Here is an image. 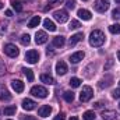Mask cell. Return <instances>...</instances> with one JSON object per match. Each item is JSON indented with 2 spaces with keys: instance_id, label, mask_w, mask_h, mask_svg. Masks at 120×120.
I'll use <instances>...</instances> for the list:
<instances>
[{
  "instance_id": "6da1fadb",
  "label": "cell",
  "mask_w": 120,
  "mask_h": 120,
  "mask_svg": "<svg viewBox=\"0 0 120 120\" xmlns=\"http://www.w3.org/2000/svg\"><path fill=\"white\" fill-rule=\"evenodd\" d=\"M105 43V34L99 30H95L90 35V45L94 48H99Z\"/></svg>"
},
{
  "instance_id": "7a4b0ae2",
  "label": "cell",
  "mask_w": 120,
  "mask_h": 120,
  "mask_svg": "<svg viewBox=\"0 0 120 120\" xmlns=\"http://www.w3.org/2000/svg\"><path fill=\"white\" fill-rule=\"evenodd\" d=\"M3 50H4V53H6L8 57H17L18 53H20L18 48H17L15 45H13V43H7V45H4Z\"/></svg>"
},
{
  "instance_id": "3957f363",
  "label": "cell",
  "mask_w": 120,
  "mask_h": 120,
  "mask_svg": "<svg viewBox=\"0 0 120 120\" xmlns=\"http://www.w3.org/2000/svg\"><path fill=\"white\" fill-rule=\"evenodd\" d=\"M94 96V91H92V88L91 87H82V91L80 92V101L81 102H88L91 98Z\"/></svg>"
},
{
  "instance_id": "277c9868",
  "label": "cell",
  "mask_w": 120,
  "mask_h": 120,
  "mask_svg": "<svg viewBox=\"0 0 120 120\" xmlns=\"http://www.w3.org/2000/svg\"><path fill=\"white\" fill-rule=\"evenodd\" d=\"M31 94L36 98H46L48 96V90L45 87H41V85H35L31 88Z\"/></svg>"
},
{
  "instance_id": "5b68a950",
  "label": "cell",
  "mask_w": 120,
  "mask_h": 120,
  "mask_svg": "<svg viewBox=\"0 0 120 120\" xmlns=\"http://www.w3.org/2000/svg\"><path fill=\"white\" fill-rule=\"evenodd\" d=\"M53 17H55V20H56L57 22H60V24L68 21V13H67L66 10H56V11L53 13Z\"/></svg>"
},
{
  "instance_id": "8992f818",
  "label": "cell",
  "mask_w": 120,
  "mask_h": 120,
  "mask_svg": "<svg viewBox=\"0 0 120 120\" xmlns=\"http://www.w3.org/2000/svg\"><path fill=\"white\" fill-rule=\"evenodd\" d=\"M109 0H96L95 4H94V8L98 11V13H105L108 8H109Z\"/></svg>"
},
{
  "instance_id": "52a82bcc",
  "label": "cell",
  "mask_w": 120,
  "mask_h": 120,
  "mask_svg": "<svg viewBox=\"0 0 120 120\" xmlns=\"http://www.w3.org/2000/svg\"><path fill=\"white\" fill-rule=\"evenodd\" d=\"M25 60L31 63V64H35L38 60H39V53L36 52V50H28L27 53H25Z\"/></svg>"
},
{
  "instance_id": "ba28073f",
  "label": "cell",
  "mask_w": 120,
  "mask_h": 120,
  "mask_svg": "<svg viewBox=\"0 0 120 120\" xmlns=\"http://www.w3.org/2000/svg\"><path fill=\"white\" fill-rule=\"evenodd\" d=\"M46 41H48L46 32H45V31H38L36 35H35V42H36V45H43V43H46Z\"/></svg>"
},
{
  "instance_id": "9c48e42d",
  "label": "cell",
  "mask_w": 120,
  "mask_h": 120,
  "mask_svg": "<svg viewBox=\"0 0 120 120\" xmlns=\"http://www.w3.org/2000/svg\"><path fill=\"white\" fill-rule=\"evenodd\" d=\"M101 116H102L103 120H117L119 119V115L115 110H103Z\"/></svg>"
},
{
  "instance_id": "30bf717a",
  "label": "cell",
  "mask_w": 120,
  "mask_h": 120,
  "mask_svg": "<svg viewBox=\"0 0 120 120\" xmlns=\"http://www.w3.org/2000/svg\"><path fill=\"white\" fill-rule=\"evenodd\" d=\"M77 15H78L81 20H84V21H90L91 17H92L91 11L85 10V8H80V10H78V13H77Z\"/></svg>"
},
{
  "instance_id": "8fae6325",
  "label": "cell",
  "mask_w": 120,
  "mask_h": 120,
  "mask_svg": "<svg viewBox=\"0 0 120 120\" xmlns=\"http://www.w3.org/2000/svg\"><path fill=\"white\" fill-rule=\"evenodd\" d=\"M56 73L59 75H64L67 73V64L64 61H57L56 63Z\"/></svg>"
},
{
  "instance_id": "7c38bea8",
  "label": "cell",
  "mask_w": 120,
  "mask_h": 120,
  "mask_svg": "<svg viewBox=\"0 0 120 120\" xmlns=\"http://www.w3.org/2000/svg\"><path fill=\"white\" fill-rule=\"evenodd\" d=\"M82 38H84V34H82V32H77V34H74V35L70 38L68 45H70V46H74V45H75V43H78Z\"/></svg>"
},
{
  "instance_id": "4fadbf2b",
  "label": "cell",
  "mask_w": 120,
  "mask_h": 120,
  "mask_svg": "<svg viewBox=\"0 0 120 120\" xmlns=\"http://www.w3.org/2000/svg\"><path fill=\"white\" fill-rule=\"evenodd\" d=\"M50 112H52V108H50L49 105H43L42 108H39L38 115H39L41 117H48V116L50 115Z\"/></svg>"
},
{
  "instance_id": "5bb4252c",
  "label": "cell",
  "mask_w": 120,
  "mask_h": 120,
  "mask_svg": "<svg viewBox=\"0 0 120 120\" xmlns=\"http://www.w3.org/2000/svg\"><path fill=\"white\" fill-rule=\"evenodd\" d=\"M11 87H13V90L15 91V92H22L24 91V82L22 81H20V80H13L11 81Z\"/></svg>"
},
{
  "instance_id": "9a60e30c",
  "label": "cell",
  "mask_w": 120,
  "mask_h": 120,
  "mask_svg": "<svg viewBox=\"0 0 120 120\" xmlns=\"http://www.w3.org/2000/svg\"><path fill=\"white\" fill-rule=\"evenodd\" d=\"M35 106H36V102L35 101H32V99H24L22 101V108L25 109V110H32V109H35Z\"/></svg>"
},
{
  "instance_id": "2e32d148",
  "label": "cell",
  "mask_w": 120,
  "mask_h": 120,
  "mask_svg": "<svg viewBox=\"0 0 120 120\" xmlns=\"http://www.w3.org/2000/svg\"><path fill=\"white\" fill-rule=\"evenodd\" d=\"M84 56H85V53H84V52H75L74 55H71L70 61H71V63H74V64H77V63H80L81 60L84 59Z\"/></svg>"
},
{
  "instance_id": "e0dca14e",
  "label": "cell",
  "mask_w": 120,
  "mask_h": 120,
  "mask_svg": "<svg viewBox=\"0 0 120 120\" xmlns=\"http://www.w3.org/2000/svg\"><path fill=\"white\" fill-rule=\"evenodd\" d=\"M112 80H113V78H112V75H106L105 78H102V80L99 81V84H98V85H99V88H108V87L112 84Z\"/></svg>"
},
{
  "instance_id": "ac0fdd59",
  "label": "cell",
  "mask_w": 120,
  "mask_h": 120,
  "mask_svg": "<svg viewBox=\"0 0 120 120\" xmlns=\"http://www.w3.org/2000/svg\"><path fill=\"white\" fill-rule=\"evenodd\" d=\"M43 27H45L48 31H50V32H55V31H56V25H55V22H53L52 20H49V18L43 20Z\"/></svg>"
},
{
  "instance_id": "d6986e66",
  "label": "cell",
  "mask_w": 120,
  "mask_h": 120,
  "mask_svg": "<svg viewBox=\"0 0 120 120\" xmlns=\"http://www.w3.org/2000/svg\"><path fill=\"white\" fill-rule=\"evenodd\" d=\"M41 81L45 82V84H49V85H53L55 84V78L52 75H49V74H42L41 75Z\"/></svg>"
},
{
  "instance_id": "ffe728a7",
  "label": "cell",
  "mask_w": 120,
  "mask_h": 120,
  "mask_svg": "<svg viewBox=\"0 0 120 120\" xmlns=\"http://www.w3.org/2000/svg\"><path fill=\"white\" fill-rule=\"evenodd\" d=\"M64 42H66L64 36H61V35H60V36L53 38V42H52V43H53V46H55V48H61V46L64 45Z\"/></svg>"
},
{
  "instance_id": "44dd1931",
  "label": "cell",
  "mask_w": 120,
  "mask_h": 120,
  "mask_svg": "<svg viewBox=\"0 0 120 120\" xmlns=\"http://www.w3.org/2000/svg\"><path fill=\"white\" fill-rule=\"evenodd\" d=\"M0 99H1L3 102H4V101L7 102V101H10V99H11V95H10V92L6 90V88H4V90L1 88V91H0Z\"/></svg>"
},
{
  "instance_id": "7402d4cb",
  "label": "cell",
  "mask_w": 120,
  "mask_h": 120,
  "mask_svg": "<svg viewBox=\"0 0 120 120\" xmlns=\"http://www.w3.org/2000/svg\"><path fill=\"white\" fill-rule=\"evenodd\" d=\"M39 22H41V17H39V15H35V17L31 18V21L28 22V27H30V28H35V27L39 25Z\"/></svg>"
},
{
  "instance_id": "603a6c76",
  "label": "cell",
  "mask_w": 120,
  "mask_h": 120,
  "mask_svg": "<svg viewBox=\"0 0 120 120\" xmlns=\"http://www.w3.org/2000/svg\"><path fill=\"white\" fill-rule=\"evenodd\" d=\"M15 112H17V108H15L14 105H13V106H7V108H4V110H3L4 116H13Z\"/></svg>"
},
{
  "instance_id": "cb8c5ba5",
  "label": "cell",
  "mask_w": 120,
  "mask_h": 120,
  "mask_svg": "<svg viewBox=\"0 0 120 120\" xmlns=\"http://www.w3.org/2000/svg\"><path fill=\"white\" fill-rule=\"evenodd\" d=\"M63 98H64V101H66V102L71 103V102L74 101V94H73L71 91H66V92L63 94Z\"/></svg>"
},
{
  "instance_id": "d4e9b609",
  "label": "cell",
  "mask_w": 120,
  "mask_h": 120,
  "mask_svg": "<svg viewBox=\"0 0 120 120\" xmlns=\"http://www.w3.org/2000/svg\"><path fill=\"white\" fill-rule=\"evenodd\" d=\"M95 117H96V115H95L94 110H87V112L82 115V119L84 120H95Z\"/></svg>"
},
{
  "instance_id": "484cf974",
  "label": "cell",
  "mask_w": 120,
  "mask_h": 120,
  "mask_svg": "<svg viewBox=\"0 0 120 120\" xmlns=\"http://www.w3.org/2000/svg\"><path fill=\"white\" fill-rule=\"evenodd\" d=\"M11 6H13V8L15 10V11H22V4H21V1L20 0H11Z\"/></svg>"
},
{
  "instance_id": "4316f807",
  "label": "cell",
  "mask_w": 120,
  "mask_h": 120,
  "mask_svg": "<svg viewBox=\"0 0 120 120\" xmlns=\"http://www.w3.org/2000/svg\"><path fill=\"white\" fill-rule=\"evenodd\" d=\"M22 71H24V74H25V77H27V80L30 81V82H32L34 81V73H32V70L31 68H22Z\"/></svg>"
},
{
  "instance_id": "83f0119b",
  "label": "cell",
  "mask_w": 120,
  "mask_h": 120,
  "mask_svg": "<svg viewBox=\"0 0 120 120\" xmlns=\"http://www.w3.org/2000/svg\"><path fill=\"white\" fill-rule=\"evenodd\" d=\"M68 84H70L73 88H78V87L81 85V80H80V78H77V77H73V78L68 81Z\"/></svg>"
},
{
  "instance_id": "f1b7e54d",
  "label": "cell",
  "mask_w": 120,
  "mask_h": 120,
  "mask_svg": "<svg viewBox=\"0 0 120 120\" xmlns=\"http://www.w3.org/2000/svg\"><path fill=\"white\" fill-rule=\"evenodd\" d=\"M109 31L112 34H120V24H113L109 27Z\"/></svg>"
},
{
  "instance_id": "f546056e",
  "label": "cell",
  "mask_w": 120,
  "mask_h": 120,
  "mask_svg": "<svg viewBox=\"0 0 120 120\" xmlns=\"http://www.w3.org/2000/svg\"><path fill=\"white\" fill-rule=\"evenodd\" d=\"M20 41H21V43H22V45H28V43H30V41H31V36L28 35V34H24V35L21 36V39H20Z\"/></svg>"
},
{
  "instance_id": "4dcf8cb0",
  "label": "cell",
  "mask_w": 120,
  "mask_h": 120,
  "mask_svg": "<svg viewBox=\"0 0 120 120\" xmlns=\"http://www.w3.org/2000/svg\"><path fill=\"white\" fill-rule=\"evenodd\" d=\"M81 25H80V22L77 21V20H71V22H70V30H77V28H80Z\"/></svg>"
},
{
  "instance_id": "1f68e13d",
  "label": "cell",
  "mask_w": 120,
  "mask_h": 120,
  "mask_svg": "<svg viewBox=\"0 0 120 120\" xmlns=\"http://www.w3.org/2000/svg\"><path fill=\"white\" fill-rule=\"evenodd\" d=\"M66 6H67V8H74L75 7V0H67V3H66Z\"/></svg>"
},
{
  "instance_id": "d6a6232c",
  "label": "cell",
  "mask_w": 120,
  "mask_h": 120,
  "mask_svg": "<svg viewBox=\"0 0 120 120\" xmlns=\"http://www.w3.org/2000/svg\"><path fill=\"white\" fill-rule=\"evenodd\" d=\"M6 30H7V24H4V22H0V35H4Z\"/></svg>"
},
{
  "instance_id": "836d02e7",
  "label": "cell",
  "mask_w": 120,
  "mask_h": 120,
  "mask_svg": "<svg viewBox=\"0 0 120 120\" xmlns=\"http://www.w3.org/2000/svg\"><path fill=\"white\" fill-rule=\"evenodd\" d=\"M6 74V66H4V63L0 60V75H4Z\"/></svg>"
},
{
  "instance_id": "e575fe53",
  "label": "cell",
  "mask_w": 120,
  "mask_h": 120,
  "mask_svg": "<svg viewBox=\"0 0 120 120\" xmlns=\"http://www.w3.org/2000/svg\"><path fill=\"white\" fill-rule=\"evenodd\" d=\"M112 96H113L115 99H119L120 98V88H117V90L113 91V92H112Z\"/></svg>"
},
{
  "instance_id": "d590c367",
  "label": "cell",
  "mask_w": 120,
  "mask_h": 120,
  "mask_svg": "<svg viewBox=\"0 0 120 120\" xmlns=\"http://www.w3.org/2000/svg\"><path fill=\"white\" fill-rule=\"evenodd\" d=\"M55 120H66V115H64V113H59V115L55 117Z\"/></svg>"
},
{
  "instance_id": "8d00e7d4",
  "label": "cell",
  "mask_w": 120,
  "mask_h": 120,
  "mask_svg": "<svg viewBox=\"0 0 120 120\" xmlns=\"http://www.w3.org/2000/svg\"><path fill=\"white\" fill-rule=\"evenodd\" d=\"M119 14H120V8H116V10H113V13H112V15L116 18V17H119Z\"/></svg>"
},
{
  "instance_id": "74e56055",
  "label": "cell",
  "mask_w": 120,
  "mask_h": 120,
  "mask_svg": "<svg viewBox=\"0 0 120 120\" xmlns=\"http://www.w3.org/2000/svg\"><path fill=\"white\" fill-rule=\"evenodd\" d=\"M112 64H113V60L110 59V60H109V61H108V64L105 66V70H109V68L112 67Z\"/></svg>"
},
{
  "instance_id": "f35d334b",
  "label": "cell",
  "mask_w": 120,
  "mask_h": 120,
  "mask_svg": "<svg viewBox=\"0 0 120 120\" xmlns=\"http://www.w3.org/2000/svg\"><path fill=\"white\" fill-rule=\"evenodd\" d=\"M94 106H95L96 109H99V108H102V102H96V103H95Z\"/></svg>"
},
{
  "instance_id": "ab89813d",
  "label": "cell",
  "mask_w": 120,
  "mask_h": 120,
  "mask_svg": "<svg viewBox=\"0 0 120 120\" xmlns=\"http://www.w3.org/2000/svg\"><path fill=\"white\" fill-rule=\"evenodd\" d=\"M22 120H36V119H35L34 116H27V117H24Z\"/></svg>"
},
{
  "instance_id": "60d3db41",
  "label": "cell",
  "mask_w": 120,
  "mask_h": 120,
  "mask_svg": "<svg viewBox=\"0 0 120 120\" xmlns=\"http://www.w3.org/2000/svg\"><path fill=\"white\" fill-rule=\"evenodd\" d=\"M6 15H7V17H11V15H13V13H11L10 10H6Z\"/></svg>"
},
{
  "instance_id": "b9f144b4",
  "label": "cell",
  "mask_w": 120,
  "mask_h": 120,
  "mask_svg": "<svg viewBox=\"0 0 120 120\" xmlns=\"http://www.w3.org/2000/svg\"><path fill=\"white\" fill-rule=\"evenodd\" d=\"M61 0H49V3H52V4H55V3H59Z\"/></svg>"
},
{
  "instance_id": "7bdbcfd3",
  "label": "cell",
  "mask_w": 120,
  "mask_h": 120,
  "mask_svg": "<svg viewBox=\"0 0 120 120\" xmlns=\"http://www.w3.org/2000/svg\"><path fill=\"white\" fill-rule=\"evenodd\" d=\"M70 120H78V117H75V116H73V117H70Z\"/></svg>"
},
{
  "instance_id": "ee69618b",
  "label": "cell",
  "mask_w": 120,
  "mask_h": 120,
  "mask_svg": "<svg viewBox=\"0 0 120 120\" xmlns=\"http://www.w3.org/2000/svg\"><path fill=\"white\" fill-rule=\"evenodd\" d=\"M117 59H119V61H120V50L117 52Z\"/></svg>"
},
{
  "instance_id": "f6af8a7d",
  "label": "cell",
  "mask_w": 120,
  "mask_h": 120,
  "mask_svg": "<svg viewBox=\"0 0 120 120\" xmlns=\"http://www.w3.org/2000/svg\"><path fill=\"white\" fill-rule=\"evenodd\" d=\"M1 8H3V3L0 1V10H1Z\"/></svg>"
},
{
  "instance_id": "bcb514c9",
  "label": "cell",
  "mask_w": 120,
  "mask_h": 120,
  "mask_svg": "<svg viewBox=\"0 0 120 120\" xmlns=\"http://www.w3.org/2000/svg\"><path fill=\"white\" fill-rule=\"evenodd\" d=\"M116 1H117V3H120V0H116Z\"/></svg>"
},
{
  "instance_id": "7dc6e473",
  "label": "cell",
  "mask_w": 120,
  "mask_h": 120,
  "mask_svg": "<svg viewBox=\"0 0 120 120\" xmlns=\"http://www.w3.org/2000/svg\"><path fill=\"white\" fill-rule=\"evenodd\" d=\"M119 85H120V81H119Z\"/></svg>"
},
{
  "instance_id": "c3c4849f",
  "label": "cell",
  "mask_w": 120,
  "mask_h": 120,
  "mask_svg": "<svg viewBox=\"0 0 120 120\" xmlns=\"http://www.w3.org/2000/svg\"><path fill=\"white\" fill-rule=\"evenodd\" d=\"M119 108H120V103H119Z\"/></svg>"
},
{
  "instance_id": "681fc988",
  "label": "cell",
  "mask_w": 120,
  "mask_h": 120,
  "mask_svg": "<svg viewBox=\"0 0 120 120\" xmlns=\"http://www.w3.org/2000/svg\"><path fill=\"white\" fill-rule=\"evenodd\" d=\"M8 120H11V119H8Z\"/></svg>"
},
{
  "instance_id": "f907efd6",
  "label": "cell",
  "mask_w": 120,
  "mask_h": 120,
  "mask_svg": "<svg viewBox=\"0 0 120 120\" xmlns=\"http://www.w3.org/2000/svg\"><path fill=\"white\" fill-rule=\"evenodd\" d=\"M84 1H85V0H84Z\"/></svg>"
}]
</instances>
